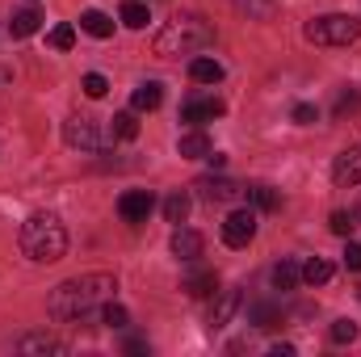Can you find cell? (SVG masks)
<instances>
[{
	"mask_svg": "<svg viewBox=\"0 0 361 357\" xmlns=\"http://www.w3.org/2000/svg\"><path fill=\"white\" fill-rule=\"evenodd\" d=\"M114 290H118V277H114V273H80V277H68V282H59V286L51 290L47 311H51V320H59V324L85 320V315H92L101 303L114 298Z\"/></svg>",
	"mask_w": 361,
	"mask_h": 357,
	"instance_id": "1",
	"label": "cell"
},
{
	"mask_svg": "<svg viewBox=\"0 0 361 357\" xmlns=\"http://www.w3.org/2000/svg\"><path fill=\"white\" fill-rule=\"evenodd\" d=\"M17 240H21V253L30 261H38V265H55L68 253V231H63V223L55 214H30L21 223Z\"/></svg>",
	"mask_w": 361,
	"mask_h": 357,
	"instance_id": "2",
	"label": "cell"
},
{
	"mask_svg": "<svg viewBox=\"0 0 361 357\" xmlns=\"http://www.w3.org/2000/svg\"><path fill=\"white\" fill-rule=\"evenodd\" d=\"M210 42H214V25L202 13H180L156 34V55H164V59L193 55V51H206Z\"/></svg>",
	"mask_w": 361,
	"mask_h": 357,
	"instance_id": "3",
	"label": "cell"
},
{
	"mask_svg": "<svg viewBox=\"0 0 361 357\" xmlns=\"http://www.w3.org/2000/svg\"><path fill=\"white\" fill-rule=\"evenodd\" d=\"M307 42H315V47H353L361 38V21L353 13H328V17H315V21H307Z\"/></svg>",
	"mask_w": 361,
	"mask_h": 357,
	"instance_id": "4",
	"label": "cell"
},
{
	"mask_svg": "<svg viewBox=\"0 0 361 357\" xmlns=\"http://www.w3.org/2000/svg\"><path fill=\"white\" fill-rule=\"evenodd\" d=\"M63 143H68L72 152H80V156H97V152L105 147V135H101L97 118H85V114H72V118L63 122Z\"/></svg>",
	"mask_w": 361,
	"mask_h": 357,
	"instance_id": "5",
	"label": "cell"
},
{
	"mask_svg": "<svg viewBox=\"0 0 361 357\" xmlns=\"http://www.w3.org/2000/svg\"><path fill=\"white\" fill-rule=\"evenodd\" d=\"M252 236H257V210L252 206H240L223 219V244L227 248H248Z\"/></svg>",
	"mask_w": 361,
	"mask_h": 357,
	"instance_id": "6",
	"label": "cell"
},
{
	"mask_svg": "<svg viewBox=\"0 0 361 357\" xmlns=\"http://www.w3.org/2000/svg\"><path fill=\"white\" fill-rule=\"evenodd\" d=\"M197 193H202V202H219V206H227V202H240L244 198V185L231 177H197V185H193Z\"/></svg>",
	"mask_w": 361,
	"mask_h": 357,
	"instance_id": "7",
	"label": "cell"
},
{
	"mask_svg": "<svg viewBox=\"0 0 361 357\" xmlns=\"http://www.w3.org/2000/svg\"><path fill=\"white\" fill-rule=\"evenodd\" d=\"M152 210H156V193H152V189H130V193L118 198V214H122L126 223H143Z\"/></svg>",
	"mask_w": 361,
	"mask_h": 357,
	"instance_id": "8",
	"label": "cell"
},
{
	"mask_svg": "<svg viewBox=\"0 0 361 357\" xmlns=\"http://www.w3.org/2000/svg\"><path fill=\"white\" fill-rule=\"evenodd\" d=\"M240 307H244V294H240V290H219V294H214V307H210V320H206V324L219 332V328H227V324H231V315H235Z\"/></svg>",
	"mask_w": 361,
	"mask_h": 357,
	"instance_id": "9",
	"label": "cell"
},
{
	"mask_svg": "<svg viewBox=\"0 0 361 357\" xmlns=\"http://www.w3.org/2000/svg\"><path fill=\"white\" fill-rule=\"evenodd\" d=\"M332 181H336V185H361V143L345 147V152L336 156V164H332Z\"/></svg>",
	"mask_w": 361,
	"mask_h": 357,
	"instance_id": "10",
	"label": "cell"
},
{
	"mask_svg": "<svg viewBox=\"0 0 361 357\" xmlns=\"http://www.w3.org/2000/svg\"><path fill=\"white\" fill-rule=\"evenodd\" d=\"M223 101L219 97H189L180 105V122H210V118H223Z\"/></svg>",
	"mask_w": 361,
	"mask_h": 357,
	"instance_id": "11",
	"label": "cell"
},
{
	"mask_svg": "<svg viewBox=\"0 0 361 357\" xmlns=\"http://www.w3.org/2000/svg\"><path fill=\"white\" fill-rule=\"evenodd\" d=\"M160 101H164V85L160 80H143L130 92V109L135 114H152V109H160Z\"/></svg>",
	"mask_w": 361,
	"mask_h": 357,
	"instance_id": "12",
	"label": "cell"
},
{
	"mask_svg": "<svg viewBox=\"0 0 361 357\" xmlns=\"http://www.w3.org/2000/svg\"><path fill=\"white\" fill-rule=\"evenodd\" d=\"M169 248H173V257H177V261H197V257H202V248H206V240H202L197 231H185V227H177Z\"/></svg>",
	"mask_w": 361,
	"mask_h": 357,
	"instance_id": "13",
	"label": "cell"
},
{
	"mask_svg": "<svg viewBox=\"0 0 361 357\" xmlns=\"http://www.w3.org/2000/svg\"><path fill=\"white\" fill-rule=\"evenodd\" d=\"M17 353H25V357H47V353H63V341H55V337H47V332H30V337H21L17 341Z\"/></svg>",
	"mask_w": 361,
	"mask_h": 357,
	"instance_id": "14",
	"label": "cell"
},
{
	"mask_svg": "<svg viewBox=\"0 0 361 357\" xmlns=\"http://www.w3.org/2000/svg\"><path fill=\"white\" fill-rule=\"evenodd\" d=\"M180 290L189 298H210V294H219V277H214V269H202V273H189Z\"/></svg>",
	"mask_w": 361,
	"mask_h": 357,
	"instance_id": "15",
	"label": "cell"
},
{
	"mask_svg": "<svg viewBox=\"0 0 361 357\" xmlns=\"http://www.w3.org/2000/svg\"><path fill=\"white\" fill-rule=\"evenodd\" d=\"M38 25H42V13H38V8H17V13L8 17V34H13V38H30Z\"/></svg>",
	"mask_w": 361,
	"mask_h": 357,
	"instance_id": "16",
	"label": "cell"
},
{
	"mask_svg": "<svg viewBox=\"0 0 361 357\" xmlns=\"http://www.w3.org/2000/svg\"><path fill=\"white\" fill-rule=\"evenodd\" d=\"M80 30L92 34V38H109V34H114V17L101 13V8H85V13H80Z\"/></svg>",
	"mask_w": 361,
	"mask_h": 357,
	"instance_id": "17",
	"label": "cell"
},
{
	"mask_svg": "<svg viewBox=\"0 0 361 357\" xmlns=\"http://www.w3.org/2000/svg\"><path fill=\"white\" fill-rule=\"evenodd\" d=\"M177 152L185 156V160H206V156H210L214 147H210V139H206L202 131H189V135H180Z\"/></svg>",
	"mask_w": 361,
	"mask_h": 357,
	"instance_id": "18",
	"label": "cell"
},
{
	"mask_svg": "<svg viewBox=\"0 0 361 357\" xmlns=\"http://www.w3.org/2000/svg\"><path fill=\"white\" fill-rule=\"evenodd\" d=\"M189 76H193L197 85H219V80H223V63H219V59H193V63H189Z\"/></svg>",
	"mask_w": 361,
	"mask_h": 357,
	"instance_id": "19",
	"label": "cell"
},
{
	"mask_svg": "<svg viewBox=\"0 0 361 357\" xmlns=\"http://www.w3.org/2000/svg\"><path fill=\"white\" fill-rule=\"evenodd\" d=\"M298 282H302V269L294 265V261H277L273 265V286L286 294V290H298Z\"/></svg>",
	"mask_w": 361,
	"mask_h": 357,
	"instance_id": "20",
	"label": "cell"
},
{
	"mask_svg": "<svg viewBox=\"0 0 361 357\" xmlns=\"http://www.w3.org/2000/svg\"><path fill=\"white\" fill-rule=\"evenodd\" d=\"M248 324H257L261 332H269V328L281 324V311H277L273 303H252V307H248Z\"/></svg>",
	"mask_w": 361,
	"mask_h": 357,
	"instance_id": "21",
	"label": "cell"
},
{
	"mask_svg": "<svg viewBox=\"0 0 361 357\" xmlns=\"http://www.w3.org/2000/svg\"><path fill=\"white\" fill-rule=\"evenodd\" d=\"M109 135H114V139H135V135H139L135 109H122V114H114V118H109Z\"/></svg>",
	"mask_w": 361,
	"mask_h": 357,
	"instance_id": "22",
	"label": "cell"
},
{
	"mask_svg": "<svg viewBox=\"0 0 361 357\" xmlns=\"http://www.w3.org/2000/svg\"><path fill=\"white\" fill-rule=\"evenodd\" d=\"M185 214H189V193H185V189L169 193V198H164V219H169V223H185Z\"/></svg>",
	"mask_w": 361,
	"mask_h": 357,
	"instance_id": "23",
	"label": "cell"
},
{
	"mask_svg": "<svg viewBox=\"0 0 361 357\" xmlns=\"http://www.w3.org/2000/svg\"><path fill=\"white\" fill-rule=\"evenodd\" d=\"M118 17H122V25H130V30H143V25L152 21V17H147V4H139V0H126Z\"/></svg>",
	"mask_w": 361,
	"mask_h": 357,
	"instance_id": "24",
	"label": "cell"
},
{
	"mask_svg": "<svg viewBox=\"0 0 361 357\" xmlns=\"http://www.w3.org/2000/svg\"><path fill=\"white\" fill-rule=\"evenodd\" d=\"M101 324H105V328H126V324H130V311L109 298V303H101Z\"/></svg>",
	"mask_w": 361,
	"mask_h": 357,
	"instance_id": "25",
	"label": "cell"
},
{
	"mask_svg": "<svg viewBox=\"0 0 361 357\" xmlns=\"http://www.w3.org/2000/svg\"><path fill=\"white\" fill-rule=\"evenodd\" d=\"M332 277V265L324 261V257H311L307 265H302V282H311V286H324Z\"/></svg>",
	"mask_w": 361,
	"mask_h": 357,
	"instance_id": "26",
	"label": "cell"
},
{
	"mask_svg": "<svg viewBox=\"0 0 361 357\" xmlns=\"http://www.w3.org/2000/svg\"><path fill=\"white\" fill-rule=\"evenodd\" d=\"M361 109V92L349 85V89H341V97H336V105H332V114L336 118H349V114H357Z\"/></svg>",
	"mask_w": 361,
	"mask_h": 357,
	"instance_id": "27",
	"label": "cell"
},
{
	"mask_svg": "<svg viewBox=\"0 0 361 357\" xmlns=\"http://www.w3.org/2000/svg\"><path fill=\"white\" fill-rule=\"evenodd\" d=\"M328 337H332V345H353V341H357V324H353V320H336V324L328 328Z\"/></svg>",
	"mask_w": 361,
	"mask_h": 357,
	"instance_id": "28",
	"label": "cell"
},
{
	"mask_svg": "<svg viewBox=\"0 0 361 357\" xmlns=\"http://www.w3.org/2000/svg\"><path fill=\"white\" fill-rule=\"evenodd\" d=\"M80 89H85V97H92V101H101V97H105V92H109V80H105V76H101V72H89V76H85V85H80Z\"/></svg>",
	"mask_w": 361,
	"mask_h": 357,
	"instance_id": "29",
	"label": "cell"
},
{
	"mask_svg": "<svg viewBox=\"0 0 361 357\" xmlns=\"http://www.w3.org/2000/svg\"><path fill=\"white\" fill-rule=\"evenodd\" d=\"M51 47H55V51H72V47H76V30H72V25H55V30H51Z\"/></svg>",
	"mask_w": 361,
	"mask_h": 357,
	"instance_id": "30",
	"label": "cell"
},
{
	"mask_svg": "<svg viewBox=\"0 0 361 357\" xmlns=\"http://www.w3.org/2000/svg\"><path fill=\"white\" fill-rule=\"evenodd\" d=\"M248 193H252V202H257L261 210H277V193H273L269 185H252Z\"/></svg>",
	"mask_w": 361,
	"mask_h": 357,
	"instance_id": "31",
	"label": "cell"
},
{
	"mask_svg": "<svg viewBox=\"0 0 361 357\" xmlns=\"http://www.w3.org/2000/svg\"><path fill=\"white\" fill-rule=\"evenodd\" d=\"M353 227H357V214H349V210H336V214H332V231H336V236H349Z\"/></svg>",
	"mask_w": 361,
	"mask_h": 357,
	"instance_id": "32",
	"label": "cell"
},
{
	"mask_svg": "<svg viewBox=\"0 0 361 357\" xmlns=\"http://www.w3.org/2000/svg\"><path fill=\"white\" fill-rule=\"evenodd\" d=\"M294 122H298V126H315V122H319L315 105H294Z\"/></svg>",
	"mask_w": 361,
	"mask_h": 357,
	"instance_id": "33",
	"label": "cell"
},
{
	"mask_svg": "<svg viewBox=\"0 0 361 357\" xmlns=\"http://www.w3.org/2000/svg\"><path fill=\"white\" fill-rule=\"evenodd\" d=\"M345 269L361 273V244H353V240H349V248H345Z\"/></svg>",
	"mask_w": 361,
	"mask_h": 357,
	"instance_id": "34",
	"label": "cell"
},
{
	"mask_svg": "<svg viewBox=\"0 0 361 357\" xmlns=\"http://www.w3.org/2000/svg\"><path fill=\"white\" fill-rule=\"evenodd\" d=\"M206 160H210V169H227V156H223V152H210Z\"/></svg>",
	"mask_w": 361,
	"mask_h": 357,
	"instance_id": "35",
	"label": "cell"
},
{
	"mask_svg": "<svg viewBox=\"0 0 361 357\" xmlns=\"http://www.w3.org/2000/svg\"><path fill=\"white\" fill-rule=\"evenodd\" d=\"M269 357H294V345H273Z\"/></svg>",
	"mask_w": 361,
	"mask_h": 357,
	"instance_id": "36",
	"label": "cell"
},
{
	"mask_svg": "<svg viewBox=\"0 0 361 357\" xmlns=\"http://www.w3.org/2000/svg\"><path fill=\"white\" fill-rule=\"evenodd\" d=\"M126 353H147V341H126Z\"/></svg>",
	"mask_w": 361,
	"mask_h": 357,
	"instance_id": "37",
	"label": "cell"
},
{
	"mask_svg": "<svg viewBox=\"0 0 361 357\" xmlns=\"http://www.w3.org/2000/svg\"><path fill=\"white\" fill-rule=\"evenodd\" d=\"M357 223H361V202H357Z\"/></svg>",
	"mask_w": 361,
	"mask_h": 357,
	"instance_id": "38",
	"label": "cell"
}]
</instances>
